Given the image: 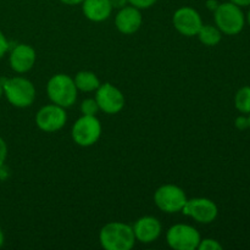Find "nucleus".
I'll return each mask as SVG.
<instances>
[{"mask_svg":"<svg viewBox=\"0 0 250 250\" xmlns=\"http://www.w3.org/2000/svg\"><path fill=\"white\" fill-rule=\"evenodd\" d=\"M99 242L105 250H131L136 243V237L132 226L116 221L103 226Z\"/></svg>","mask_w":250,"mask_h":250,"instance_id":"obj_1","label":"nucleus"},{"mask_svg":"<svg viewBox=\"0 0 250 250\" xmlns=\"http://www.w3.org/2000/svg\"><path fill=\"white\" fill-rule=\"evenodd\" d=\"M7 102L15 107L24 109L31 106L36 99V88L29 80L24 77L2 78L0 80Z\"/></svg>","mask_w":250,"mask_h":250,"instance_id":"obj_2","label":"nucleus"},{"mask_svg":"<svg viewBox=\"0 0 250 250\" xmlns=\"http://www.w3.org/2000/svg\"><path fill=\"white\" fill-rule=\"evenodd\" d=\"M46 94L53 104L67 109L77 100L78 89L72 77L65 73H58L48 81Z\"/></svg>","mask_w":250,"mask_h":250,"instance_id":"obj_3","label":"nucleus"},{"mask_svg":"<svg viewBox=\"0 0 250 250\" xmlns=\"http://www.w3.org/2000/svg\"><path fill=\"white\" fill-rule=\"evenodd\" d=\"M215 26L224 34L227 36H236L241 33L246 24V16H244L242 7L232 4L231 1L222 2L214 11Z\"/></svg>","mask_w":250,"mask_h":250,"instance_id":"obj_4","label":"nucleus"},{"mask_svg":"<svg viewBox=\"0 0 250 250\" xmlns=\"http://www.w3.org/2000/svg\"><path fill=\"white\" fill-rule=\"evenodd\" d=\"M71 136L77 146H83V148L92 146L99 141L102 136V124L97 116L82 115L73 124Z\"/></svg>","mask_w":250,"mask_h":250,"instance_id":"obj_5","label":"nucleus"},{"mask_svg":"<svg viewBox=\"0 0 250 250\" xmlns=\"http://www.w3.org/2000/svg\"><path fill=\"white\" fill-rule=\"evenodd\" d=\"M187 200L185 190L175 185H164L154 193V203L158 209L166 214H176L182 211Z\"/></svg>","mask_w":250,"mask_h":250,"instance_id":"obj_6","label":"nucleus"},{"mask_svg":"<svg viewBox=\"0 0 250 250\" xmlns=\"http://www.w3.org/2000/svg\"><path fill=\"white\" fill-rule=\"evenodd\" d=\"M200 233L195 227L186 224L171 226L166 232V242L175 250H195L200 243Z\"/></svg>","mask_w":250,"mask_h":250,"instance_id":"obj_7","label":"nucleus"},{"mask_svg":"<svg viewBox=\"0 0 250 250\" xmlns=\"http://www.w3.org/2000/svg\"><path fill=\"white\" fill-rule=\"evenodd\" d=\"M67 122L65 107L56 104H49L41 107L36 115V125L41 131L54 133L62 128Z\"/></svg>","mask_w":250,"mask_h":250,"instance_id":"obj_8","label":"nucleus"},{"mask_svg":"<svg viewBox=\"0 0 250 250\" xmlns=\"http://www.w3.org/2000/svg\"><path fill=\"white\" fill-rule=\"evenodd\" d=\"M183 215L192 217L203 225L211 224L219 215V208L209 198H193L188 199L182 209Z\"/></svg>","mask_w":250,"mask_h":250,"instance_id":"obj_9","label":"nucleus"},{"mask_svg":"<svg viewBox=\"0 0 250 250\" xmlns=\"http://www.w3.org/2000/svg\"><path fill=\"white\" fill-rule=\"evenodd\" d=\"M95 94V100L98 103V106L102 111L107 115L119 114L125 107L126 100L125 95L122 94L121 90L112 85L111 83H104L100 84Z\"/></svg>","mask_w":250,"mask_h":250,"instance_id":"obj_10","label":"nucleus"},{"mask_svg":"<svg viewBox=\"0 0 250 250\" xmlns=\"http://www.w3.org/2000/svg\"><path fill=\"white\" fill-rule=\"evenodd\" d=\"M172 23L180 34L185 37H194L202 28L203 20L195 9L190 6H182L173 14Z\"/></svg>","mask_w":250,"mask_h":250,"instance_id":"obj_11","label":"nucleus"},{"mask_svg":"<svg viewBox=\"0 0 250 250\" xmlns=\"http://www.w3.org/2000/svg\"><path fill=\"white\" fill-rule=\"evenodd\" d=\"M142 23H143V16L141 10L129 4L120 9L115 16V26L117 31L126 36L136 33L141 28Z\"/></svg>","mask_w":250,"mask_h":250,"instance_id":"obj_12","label":"nucleus"},{"mask_svg":"<svg viewBox=\"0 0 250 250\" xmlns=\"http://www.w3.org/2000/svg\"><path fill=\"white\" fill-rule=\"evenodd\" d=\"M37 54L28 44H19L11 50L9 56L10 67L16 73H26L34 66Z\"/></svg>","mask_w":250,"mask_h":250,"instance_id":"obj_13","label":"nucleus"},{"mask_svg":"<svg viewBox=\"0 0 250 250\" xmlns=\"http://www.w3.org/2000/svg\"><path fill=\"white\" fill-rule=\"evenodd\" d=\"M136 241L143 244H149L155 242L160 237L163 227L160 221L154 216H143L136 221L132 226Z\"/></svg>","mask_w":250,"mask_h":250,"instance_id":"obj_14","label":"nucleus"},{"mask_svg":"<svg viewBox=\"0 0 250 250\" xmlns=\"http://www.w3.org/2000/svg\"><path fill=\"white\" fill-rule=\"evenodd\" d=\"M82 12L92 22H103L111 16L112 5L110 0H83Z\"/></svg>","mask_w":250,"mask_h":250,"instance_id":"obj_15","label":"nucleus"},{"mask_svg":"<svg viewBox=\"0 0 250 250\" xmlns=\"http://www.w3.org/2000/svg\"><path fill=\"white\" fill-rule=\"evenodd\" d=\"M73 81H75L77 89L85 93L95 92L102 84L98 76L92 71H80V72L76 73Z\"/></svg>","mask_w":250,"mask_h":250,"instance_id":"obj_16","label":"nucleus"},{"mask_svg":"<svg viewBox=\"0 0 250 250\" xmlns=\"http://www.w3.org/2000/svg\"><path fill=\"white\" fill-rule=\"evenodd\" d=\"M197 37L199 38L200 43L207 46H215L221 42L222 32L216 26L211 24H203L202 28L198 32Z\"/></svg>","mask_w":250,"mask_h":250,"instance_id":"obj_17","label":"nucleus"},{"mask_svg":"<svg viewBox=\"0 0 250 250\" xmlns=\"http://www.w3.org/2000/svg\"><path fill=\"white\" fill-rule=\"evenodd\" d=\"M234 106L241 114H250V87H242L234 97Z\"/></svg>","mask_w":250,"mask_h":250,"instance_id":"obj_18","label":"nucleus"},{"mask_svg":"<svg viewBox=\"0 0 250 250\" xmlns=\"http://www.w3.org/2000/svg\"><path fill=\"white\" fill-rule=\"evenodd\" d=\"M99 106H98L97 100L88 98V99L83 100L81 104V112L82 115H87V116H97L98 111H99Z\"/></svg>","mask_w":250,"mask_h":250,"instance_id":"obj_19","label":"nucleus"},{"mask_svg":"<svg viewBox=\"0 0 250 250\" xmlns=\"http://www.w3.org/2000/svg\"><path fill=\"white\" fill-rule=\"evenodd\" d=\"M199 250H222V246L212 238H204L200 239V243L198 246Z\"/></svg>","mask_w":250,"mask_h":250,"instance_id":"obj_20","label":"nucleus"},{"mask_svg":"<svg viewBox=\"0 0 250 250\" xmlns=\"http://www.w3.org/2000/svg\"><path fill=\"white\" fill-rule=\"evenodd\" d=\"M158 0H128V4L139 10H146L153 6Z\"/></svg>","mask_w":250,"mask_h":250,"instance_id":"obj_21","label":"nucleus"},{"mask_svg":"<svg viewBox=\"0 0 250 250\" xmlns=\"http://www.w3.org/2000/svg\"><path fill=\"white\" fill-rule=\"evenodd\" d=\"M234 126H236L238 129H241V131H244V129L249 128L248 116H244V114H243V115H241V116L237 117L236 121H234Z\"/></svg>","mask_w":250,"mask_h":250,"instance_id":"obj_22","label":"nucleus"},{"mask_svg":"<svg viewBox=\"0 0 250 250\" xmlns=\"http://www.w3.org/2000/svg\"><path fill=\"white\" fill-rule=\"evenodd\" d=\"M7 50H9V42H7L4 33L0 31V59L4 58V55L7 53Z\"/></svg>","mask_w":250,"mask_h":250,"instance_id":"obj_23","label":"nucleus"},{"mask_svg":"<svg viewBox=\"0 0 250 250\" xmlns=\"http://www.w3.org/2000/svg\"><path fill=\"white\" fill-rule=\"evenodd\" d=\"M6 158H7V146L6 143H5L4 139L0 137V167L4 165Z\"/></svg>","mask_w":250,"mask_h":250,"instance_id":"obj_24","label":"nucleus"},{"mask_svg":"<svg viewBox=\"0 0 250 250\" xmlns=\"http://www.w3.org/2000/svg\"><path fill=\"white\" fill-rule=\"evenodd\" d=\"M112 5V9H122L126 5H128V0H110Z\"/></svg>","mask_w":250,"mask_h":250,"instance_id":"obj_25","label":"nucleus"},{"mask_svg":"<svg viewBox=\"0 0 250 250\" xmlns=\"http://www.w3.org/2000/svg\"><path fill=\"white\" fill-rule=\"evenodd\" d=\"M207 7L208 10H210V11H215V10L217 9V6L220 5V2L217 1V0H207Z\"/></svg>","mask_w":250,"mask_h":250,"instance_id":"obj_26","label":"nucleus"},{"mask_svg":"<svg viewBox=\"0 0 250 250\" xmlns=\"http://www.w3.org/2000/svg\"><path fill=\"white\" fill-rule=\"evenodd\" d=\"M232 4L237 5L239 7H246V6H250V0H229Z\"/></svg>","mask_w":250,"mask_h":250,"instance_id":"obj_27","label":"nucleus"},{"mask_svg":"<svg viewBox=\"0 0 250 250\" xmlns=\"http://www.w3.org/2000/svg\"><path fill=\"white\" fill-rule=\"evenodd\" d=\"M59 1H61V2H62V4H65V5H70V6H75V5L82 4L83 0H59Z\"/></svg>","mask_w":250,"mask_h":250,"instance_id":"obj_28","label":"nucleus"},{"mask_svg":"<svg viewBox=\"0 0 250 250\" xmlns=\"http://www.w3.org/2000/svg\"><path fill=\"white\" fill-rule=\"evenodd\" d=\"M4 242H5V237H4V232H2V229H0V248H1L2 246H4Z\"/></svg>","mask_w":250,"mask_h":250,"instance_id":"obj_29","label":"nucleus"},{"mask_svg":"<svg viewBox=\"0 0 250 250\" xmlns=\"http://www.w3.org/2000/svg\"><path fill=\"white\" fill-rule=\"evenodd\" d=\"M2 95H4V89H2V84L1 82H0V98H1Z\"/></svg>","mask_w":250,"mask_h":250,"instance_id":"obj_30","label":"nucleus"},{"mask_svg":"<svg viewBox=\"0 0 250 250\" xmlns=\"http://www.w3.org/2000/svg\"><path fill=\"white\" fill-rule=\"evenodd\" d=\"M247 20H248V23H249V26H250V7H249L248 15H247Z\"/></svg>","mask_w":250,"mask_h":250,"instance_id":"obj_31","label":"nucleus"},{"mask_svg":"<svg viewBox=\"0 0 250 250\" xmlns=\"http://www.w3.org/2000/svg\"><path fill=\"white\" fill-rule=\"evenodd\" d=\"M248 119H249V128H250V114H249V116H248Z\"/></svg>","mask_w":250,"mask_h":250,"instance_id":"obj_32","label":"nucleus"}]
</instances>
